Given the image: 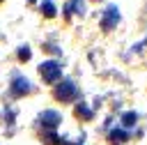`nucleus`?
<instances>
[{
	"instance_id": "f03ea898",
	"label": "nucleus",
	"mask_w": 147,
	"mask_h": 145,
	"mask_svg": "<svg viewBox=\"0 0 147 145\" xmlns=\"http://www.w3.org/2000/svg\"><path fill=\"white\" fill-rule=\"evenodd\" d=\"M34 122H37V127H41L44 131H55L57 124L62 122V115H60L57 110H44V113L37 115Z\"/></svg>"
},
{
	"instance_id": "7ed1b4c3",
	"label": "nucleus",
	"mask_w": 147,
	"mask_h": 145,
	"mask_svg": "<svg viewBox=\"0 0 147 145\" xmlns=\"http://www.w3.org/2000/svg\"><path fill=\"white\" fill-rule=\"evenodd\" d=\"M39 71H41V78H44L46 83H57V81L62 78L60 62H55V60H48V62H44V64L39 67Z\"/></svg>"
},
{
	"instance_id": "0eeeda50",
	"label": "nucleus",
	"mask_w": 147,
	"mask_h": 145,
	"mask_svg": "<svg viewBox=\"0 0 147 145\" xmlns=\"http://www.w3.org/2000/svg\"><path fill=\"white\" fill-rule=\"evenodd\" d=\"M74 113H76V117H80V120H92V115H94V110L87 108V104H76Z\"/></svg>"
},
{
	"instance_id": "9b49d317",
	"label": "nucleus",
	"mask_w": 147,
	"mask_h": 145,
	"mask_svg": "<svg viewBox=\"0 0 147 145\" xmlns=\"http://www.w3.org/2000/svg\"><path fill=\"white\" fill-rule=\"evenodd\" d=\"M18 58L25 62V60H30V51H28V46H21L18 48Z\"/></svg>"
},
{
	"instance_id": "20e7f679",
	"label": "nucleus",
	"mask_w": 147,
	"mask_h": 145,
	"mask_svg": "<svg viewBox=\"0 0 147 145\" xmlns=\"http://www.w3.org/2000/svg\"><path fill=\"white\" fill-rule=\"evenodd\" d=\"M28 92H32V83L25 76H14V81H11V97H25Z\"/></svg>"
},
{
	"instance_id": "f8f14e48",
	"label": "nucleus",
	"mask_w": 147,
	"mask_h": 145,
	"mask_svg": "<svg viewBox=\"0 0 147 145\" xmlns=\"http://www.w3.org/2000/svg\"><path fill=\"white\" fill-rule=\"evenodd\" d=\"M0 2H2V0H0Z\"/></svg>"
},
{
	"instance_id": "39448f33",
	"label": "nucleus",
	"mask_w": 147,
	"mask_h": 145,
	"mask_svg": "<svg viewBox=\"0 0 147 145\" xmlns=\"http://www.w3.org/2000/svg\"><path fill=\"white\" fill-rule=\"evenodd\" d=\"M117 23H119V12H117V7L113 5V7H108V9L103 12V18H101V30H113Z\"/></svg>"
},
{
	"instance_id": "423d86ee",
	"label": "nucleus",
	"mask_w": 147,
	"mask_h": 145,
	"mask_svg": "<svg viewBox=\"0 0 147 145\" xmlns=\"http://www.w3.org/2000/svg\"><path fill=\"white\" fill-rule=\"evenodd\" d=\"M124 140H129L126 129H113V131L108 133V143H113V145H122Z\"/></svg>"
},
{
	"instance_id": "1a4fd4ad",
	"label": "nucleus",
	"mask_w": 147,
	"mask_h": 145,
	"mask_svg": "<svg viewBox=\"0 0 147 145\" xmlns=\"http://www.w3.org/2000/svg\"><path fill=\"white\" fill-rule=\"evenodd\" d=\"M83 14L85 12V5H83V0H69V5H67V16H71V14Z\"/></svg>"
},
{
	"instance_id": "9d476101",
	"label": "nucleus",
	"mask_w": 147,
	"mask_h": 145,
	"mask_svg": "<svg viewBox=\"0 0 147 145\" xmlns=\"http://www.w3.org/2000/svg\"><path fill=\"white\" fill-rule=\"evenodd\" d=\"M136 117H138L136 113H124V115H122V124H124V127H133V124H136Z\"/></svg>"
},
{
	"instance_id": "f257e3e1",
	"label": "nucleus",
	"mask_w": 147,
	"mask_h": 145,
	"mask_svg": "<svg viewBox=\"0 0 147 145\" xmlns=\"http://www.w3.org/2000/svg\"><path fill=\"white\" fill-rule=\"evenodd\" d=\"M76 92H78V87H76V83H74V81H62V83H57V85H55V90H53L55 99H57V101H62V104L74 101Z\"/></svg>"
},
{
	"instance_id": "6e6552de",
	"label": "nucleus",
	"mask_w": 147,
	"mask_h": 145,
	"mask_svg": "<svg viewBox=\"0 0 147 145\" xmlns=\"http://www.w3.org/2000/svg\"><path fill=\"white\" fill-rule=\"evenodd\" d=\"M39 9H41V14H44L46 18H53V16L57 14V9H55V2H53V0H44Z\"/></svg>"
}]
</instances>
